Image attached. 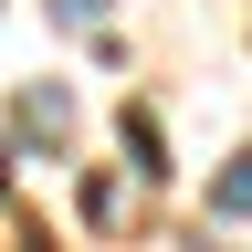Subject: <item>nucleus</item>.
<instances>
[{
    "mask_svg": "<svg viewBox=\"0 0 252 252\" xmlns=\"http://www.w3.org/2000/svg\"><path fill=\"white\" fill-rule=\"evenodd\" d=\"M21 137L63 147V137H74V94H63V84H32V94H21Z\"/></svg>",
    "mask_w": 252,
    "mask_h": 252,
    "instance_id": "obj_1",
    "label": "nucleus"
},
{
    "mask_svg": "<svg viewBox=\"0 0 252 252\" xmlns=\"http://www.w3.org/2000/svg\"><path fill=\"white\" fill-rule=\"evenodd\" d=\"M210 210L220 220H252V158H231V168L210 179Z\"/></svg>",
    "mask_w": 252,
    "mask_h": 252,
    "instance_id": "obj_2",
    "label": "nucleus"
},
{
    "mask_svg": "<svg viewBox=\"0 0 252 252\" xmlns=\"http://www.w3.org/2000/svg\"><path fill=\"white\" fill-rule=\"evenodd\" d=\"M53 11H63V21H105V0H53Z\"/></svg>",
    "mask_w": 252,
    "mask_h": 252,
    "instance_id": "obj_3",
    "label": "nucleus"
}]
</instances>
